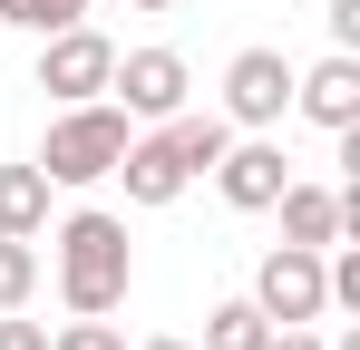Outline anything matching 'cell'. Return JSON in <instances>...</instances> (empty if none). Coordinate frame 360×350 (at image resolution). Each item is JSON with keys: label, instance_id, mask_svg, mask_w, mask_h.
I'll list each match as a JSON object with an SVG mask.
<instances>
[{"label": "cell", "instance_id": "obj_11", "mask_svg": "<svg viewBox=\"0 0 360 350\" xmlns=\"http://www.w3.org/2000/svg\"><path fill=\"white\" fill-rule=\"evenodd\" d=\"M166 127V146L185 156V175H214V156L234 146V127H224V108H176V117H156Z\"/></svg>", "mask_w": 360, "mask_h": 350}, {"label": "cell", "instance_id": "obj_10", "mask_svg": "<svg viewBox=\"0 0 360 350\" xmlns=\"http://www.w3.org/2000/svg\"><path fill=\"white\" fill-rule=\"evenodd\" d=\"M117 175H127V205H146V214H156V205H176L185 185H195V175H185V156L166 146V127H146V136H127Z\"/></svg>", "mask_w": 360, "mask_h": 350}, {"label": "cell", "instance_id": "obj_14", "mask_svg": "<svg viewBox=\"0 0 360 350\" xmlns=\"http://www.w3.org/2000/svg\"><path fill=\"white\" fill-rule=\"evenodd\" d=\"M39 292V243L30 233H0V311H20Z\"/></svg>", "mask_w": 360, "mask_h": 350}, {"label": "cell", "instance_id": "obj_21", "mask_svg": "<svg viewBox=\"0 0 360 350\" xmlns=\"http://www.w3.org/2000/svg\"><path fill=\"white\" fill-rule=\"evenodd\" d=\"M136 350H195V341H136Z\"/></svg>", "mask_w": 360, "mask_h": 350}, {"label": "cell", "instance_id": "obj_19", "mask_svg": "<svg viewBox=\"0 0 360 350\" xmlns=\"http://www.w3.org/2000/svg\"><path fill=\"white\" fill-rule=\"evenodd\" d=\"M331 49H360V0H331Z\"/></svg>", "mask_w": 360, "mask_h": 350}, {"label": "cell", "instance_id": "obj_20", "mask_svg": "<svg viewBox=\"0 0 360 350\" xmlns=\"http://www.w3.org/2000/svg\"><path fill=\"white\" fill-rule=\"evenodd\" d=\"M263 350H321V331H311V321H273V341Z\"/></svg>", "mask_w": 360, "mask_h": 350}, {"label": "cell", "instance_id": "obj_12", "mask_svg": "<svg viewBox=\"0 0 360 350\" xmlns=\"http://www.w3.org/2000/svg\"><path fill=\"white\" fill-rule=\"evenodd\" d=\"M0 233H49V175L39 166H0Z\"/></svg>", "mask_w": 360, "mask_h": 350}, {"label": "cell", "instance_id": "obj_8", "mask_svg": "<svg viewBox=\"0 0 360 350\" xmlns=\"http://www.w3.org/2000/svg\"><path fill=\"white\" fill-rule=\"evenodd\" d=\"M273 214H283V243H311V253H331L341 233H360V185H283L273 195Z\"/></svg>", "mask_w": 360, "mask_h": 350}, {"label": "cell", "instance_id": "obj_2", "mask_svg": "<svg viewBox=\"0 0 360 350\" xmlns=\"http://www.w3.org/2000/svg\"><path fill=\"white\" fill-rule=\"evenodd\" d=\"M127 136H136V117L117 98H78V108L49 117V146H39V175L49 185H98V175H117Z\"/></svg>", "mask_w": 360, "mask_h": 350}, {"label": "cell", "instance_id": "obj_16", "mask_svg": "<svg viewBox=\"0 0 360 350\" xmlns=\"http://www.w3.org/2000/svg\"><path fill=\"white\" fill-rule=\"evenodd\" d=\"M49 350H127V331L108 321V311H78L68 331H49Z\"/></svg>", "mask_w": 360, "mask_h": 350}, {"label": "cell", "instance_id": "obj_13", "mask_svg": "<svg viewBox=\"0 0 360 350\" xmlns=\"http://www.w3.org/2000/svg\"><path fill=\"white\" fill-rule=\"evenodd\" d=\"M263 341H273V321L253 311V292H243V302H214V311H205V350H263Z\"/></svg>", "mask_w": 360, "mask_h": 350}, {"label": "cell", "instance_id": "obj_5", "mask_svg": "<svg viewBox=\"0 0 360 350\" xmlns=\"http://www.w3.org/2000/svg\"><path fill=\"white\" fill-rule=\"evenodd\" d=\"M283 185H292V156H283L263 127H253V136H234V146L214 156V195H224L234 214H273V195H283Z\"/></svg>", "mask_w": 360, "mask_h": 350}, {"label": "cell", "instance_id": "obj_3", "mask_svg": "<svg viewBox=\"0 0 360 350\" xmlns=\"http://www.w3.org/2000/svg\"><path fill=\"white\" fill-rule=\"evenodd\" d=\"M331 253H311V243H273L263 263H253V311L263 321H321L331 311V273H321Z\"/></svg>", "mask_w": 360, "mask_h": 350}, {"label": "cell", "instance_id": "obj_6", "mask_svg": "<svg viewBox=\"0 0 360 350\" xmlns=\"http://www.w3.org/2000/svg\"><path fill=\"white\" fill-rule=\"evenodd\" d=\"M292 108V58L283 49H234L224 68V127H283Z\"/></svg>", "mask_w": 360, "mask_h": 350}, {"label": "cell", "instance_id": "obj_17", "mask_svg": "<svg viewBox=\"0 0 360 350\" xmlns=\"http://www.w3.org/2000/svg\"><path fill=\"white\" fill-rule=\"evenodd\" d=\"M331 273V311H360V253H341V263H321Z\"/></svg>", "mask_w": 360, "mask_h": 350}, {"label": "cell", "instance_id": "obj_4", "mask_svg": "<svg viewBox=\"0 0 360 350\" xmlns=\"http://www.w3.org/2000/svg\"><path fill=\"white\" fill-rule=\"evenodd\" d=\"M108 68H117V39H108V30H88V20H68V30L39 39V88H49L59 108L108 98Z\"/></svg>", "mask_w": 360, "mask_h": 350}, {"label": "cell", "instance_id": "obj_15", "mask_svg": "<svg viewBox=\"0 0 360 350\" xmlns=\"http://www.w3.org/2000/svg\"><path fill=\"white\" fill-rule=\"evenodd\" d=\"M0 20L30 30V39H49V30H68V20H88V0H0Z\"/></svg>", "mask_w": 360, "mask_h": 350}, {"label": "cell", "instance_id": "obj_9", "mask_svg": "<svg viewBox=\"0 0 360 350\" xmlns=\"http://www.w3.org/2000/svg\"><path fill=\"white\" fill-rule=\"evenodd\" d=\"M292 108L311 117V127H360V49H331L321 68H292Z\"/></svg>", "mask_w": 360, "mask_h": 350}, {"label": "cell", "instance_id": "obj_18", "mask_svg": "<svg viewBox=\"0 0 360 350\" xmlns=\"http://www.w3.org/2000/svg\"><path fill=\"white\" fill-rule=\"evenodd\" d=\"M0 350H49V331H39V321H20V311H0Z\"/></svg>", "mask_w": 360, "mask_h": 350}, {"label": "cell", "instance_id": "obj_7", "mask_svg": "<svg viewBox=\"0 0 360 350\" xmlns=\"http://www.w3.org/2000/svg\"><path fill=\"white\" fill-rule=\"evenodd\" d=\"M108 88H117V108L127 117H176L185 108V88H195V68H185L176 49H117V68H108Z\"/></svg>", "mask_w": 360, "mask_h": 350}, {"label": "cell", "instance_id": "obj_22", "mask_svg": "<svg viewBox=\"0 0 360 350\" xmlns=\"http://www.w3.org/2000/svg\"><path fill=\"white\" fill-rule=\"evenodd\" d=\"M127 10H176V0H127Z\"/></svg>", "mask_w": 360, "mask_h": 350}, {"label": "cell", "instance_id": "obj_1", "mask_svg": "<svg viewBox=\"0 0 360 350\" xmlns=\"http://www.w3.org/2000/svg\"><path fill=\"white\" fill-rule=\"evenodd\" d=\"M49 253H59V302H68V311H117L127 283H136L127 224H117V214H98V205H78V214L49 233Z\"/></svg>", "mask_w": 360, "mask_h": 350}]
</instances>
